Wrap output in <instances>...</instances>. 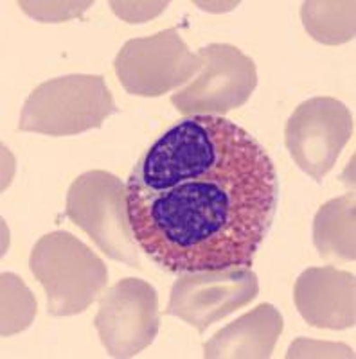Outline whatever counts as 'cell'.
<instances>
[{
	"label": "cell",
	"mask_w": 356,
	"mask_h": 359,
	"mask_svg": "<svg viewBox=\"0 0 356 359\" xmlns=\"http://www.w3.org/2000/svg\"><path fill=\"white\" fill-rule=\"evenodd\" d=\"M140 252L169 273L254 262L279 203L274 162L225 117H185L140 155L126 182Z\"/></svg>",
	"instance_id": "6da1fadb"
},
{
	"label": "cell",
	"mask_w": 356,
	"mask_h": 359,
	"mask_svg": "<svg viewBox=\"0 0 356 359\" xmlns=\"http://www.w3.org/2000/svg\"><path fill=\"white\" fill-rule=\"evenodd\" d=\"M29 268L47 294V313H85L105 293L108 269L98 253L65 230L46 233L31 250Z\"/></svg>",
	"instance_id": "7a4b0ae2"
},
{
	"label": "cell",
	"mask_w": 356,
	"mask_h": 359,
	"mask_svg": "<svg viewBox=\"0 0 356 359\" xmlns=\"http://www.w3.org/2000/svg\"><path fill=\"white\" fill-rule=\"evenodd\" d=\"M117 114L114 97L103 76L69 74L41 83L25 99L20 131L69 137L101 128Z\"/></svg>",
	"instance_id": "3957f363"
},
{
	"label": "cell",
	"mask_w": 356,
	"mask_h": 359,
	"mask_svg": "<svg viewBox=\"0 0 356 359\" xmlns=\"http://www.w3.org/2000/svg\"><path fill=\"white\" fill-rule=\"evenodd\" d=\"M65 216L112 261L143 268L128 217L126 185L107 171H86L70 184Z\"/></svg>",
	"instance_id": "277c9868"
},
{
	"label": "cell",
	"mask_w": 356,
	"mask_h": 359,
	"mask_svg": "<svg viewBox=\"0 0 356 359\" xmlns=\"http://www.w3.org/2000/svg\"><path fill=\"white\" fill-rule=\"evenodd\" d=\"M202 72L171 95V104L185 117H223L242 108L258 86L252 57L229 43H211L198 50Z\"/></svg>",
	"instance_id": "5b68a950"
},
{
	"label": "cell",
	"mask_w": 356,
	"mask_h": 359,
	"mask_svg": "<svg viewBox=\"0 0 356 359\" xmlns=\"http://www.w3.org/2000/svg\"><path fill=\"white\" fill-rule=\"evenodd\" d=\"M200 69L202 57L189 50L175 27L128 40L114 60L115 76L121 85L128 94L139 97L169 94Z\"/></svg>",
	"instance_id": "8992f818"
},
{
	"label": "cell",
	"mask_w": 356,
	"mask_h": 359,
	"mask_svg": "<svg viewBox=\"0 0 356 359\" xmlns=\"http://www.w3.org/2000/svg\"><path fill=\"white\" fill-rule=\"evenodd\" d=\"M352 131L355 118L344 102L319 95L295 108L284 126V144L295 165L320 184L335 168Z\"/></svg>",
	"instance_id": "52a82bcc"
},
{
	"label": "cell",
	"mask_w": 356,
	"mask_h": 359,
	"mask_svg": "<svg viewBox=\"0 0 356 359\" xmlns=\"http://www.w3.org/2000/svg\"><path fill=\"white\" fill-rule=\"evenodd\" d=\"M258 275L246 266L180 273L171 287L166 314L205 332L213 323L254 302Z\"/></svg>",
	"instance_id": "ba28073f"
},
{
	"label": "cell",
	"mask_w": 356,
	"mask_h": 359,
	"mask_svg": "<svg viewBox=\"0 0 356 359\" xmlns=\"http://www.w3.org/2000/svg\"><path fill=\"white\" fill-rule=\"evenodd\" d=\"M103 347L112 358H133L159 334V294L152 284L128 277L99 297L94 320Z\"/></svg>",
	"instance_id": "9c48e42d"
},
{
	"label": "cell",
	"mask_w": 356,
	"mask_h": 359,
	"mask_svg": "<svg viewBox=\"0 0 356 359\" xmlns=\"http://www.w3.org/2000/svg\"><path fill=\"white\" fill-rule=\"evenodd\" d=\"M356 278L335 266L308 268L294 287V302L304 322L317 329L344 331L356 323Z\"/></svg>",
	"instance_id": "30bf717a"
},
{
	"label": "cell",
	"mask_w": 356,
	"mask_h": 359,
	"mask_svg": "<svg viewBox=\"0 0 356 359\" xmlns=\"http://www.w3.org/2000/svg\"><path fill=\"white\" fill-rule=\"evenodd\" d=\"M283 327L279 309L272 304H261L205 341L204 355L209 359H268Z\"/></svg>",
	"instance_id": "8fae6325"
},
{
	"label": "cell",
	"mask_w": 356,
	"mask_h": 359,
	"mask_svg": "<svg viewBox=\"0 0 356 359\" xmlns=\"http://www.w3.org/2000/svg\"><path fill=\"white\" fill-rule=\"evenodd\" d=\"M355 194L329 200L313 219V245L326 261H355Z\"/></svg>",
	"instance_id": "7c38bea8"
},
{
	"label": "cell",
	"mask_w": 356,
	"mask_h": 359,
	"mask_svg": "<svg viewBox=\"0 0 356 359\" xmlns=\"http://www.w3.org/2000/svg\"><path fill=\"white\" fill-rule=\"evenodd\" d=\"M355 2H304L301 18L306 33L324 45H340L355 38Z\"/></svg>",
	"instance_id": "4fadbf2b"
},
{
	"label": "cell",
	"mask_w": 356,
	"mask_h": 359,
	"mask_svg": "<svg viewBox=\"0 0 356 359\" xmlns=\"http://www.w3.org/2000/svg\"><path fill=\"white\" fill-rule=\"evenodd\" d=\"M37 316V300L15 273H2V336L25 331Z\"/></svg>",
	"instance_id": "5bb4252c"
},
{
	"label": "cell",
	"mask_w": 356,
	"mask_h": 359,
	"mask_svg": "<svg viewBox=\"0 0 356 359\" xmlns=\"http://www.w3.org/2000/svg\"><path fill=\"white\" fill-rule=\"evenodd\" d=\"M22 11L38 22H65L79 17L92 2H18Z\"/></svg>",
	"instance_id": "9a60e30c"
}]
</instances>
